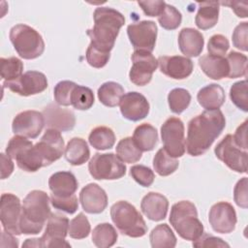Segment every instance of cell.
<instances>
[{
  "instance_id": "cell-1",
  "label": "cell",
  "mask_w": 248,
  "mask_h": 248,
  "mask_svg": "<svg viewBox=\"0 0 248 248\" xmlns=\"http://www.w3.org/2000/svg\"><path fill=\"white\" fill-rule=\"evenodd\" d=\"M226 126V119L220 109L204 110L188 123L185 148L191 156L204 154Z\"/></svg>"
},
{
  "instance_id": "cell-35",
  "label": "cell",
  "mask_w": 248,
  "mask_h": 248,
  "mask_svg": "<svg viewBox=\"0 0 248 248\" xmlns=\"http://www.w3.org/2000/svg\"><path fill=\"white\" fill-rule=\"evenodd\" d=\"M116 155L124 163H137L140 160L142 151L134 142L133 139L128 137L120 140L116 145Z\"/></svg>"
},
{
  "instance_id": "cell-45",
  "label": "cell",
  "mask_w": 248,
  "mask_h": 248,
  "mask_svg": "<svg viewBox=\"0 0 248 248\" xmlns=\"http://www.w3.org/2000/svg\"><path fill=\"white\" fill-rule=\"evenodd\" d=\"M132 178L142 187H149L154 182L155 174L153 170L143 165H135L130 169Z\"/></svg>"
},
{
  "instance_id": "cell-24",
  "label": "cell",
  "mask_w": 248,
  "mask_h": 248,
  "mask_svg": "<svg viewBox=\"0 0 248 248\" xmlns=\"http://www.w3.org/2000/svg\"><path fill=\"white\" fill-rule=\"evenodd\" d=\"M204 45L202 34L194 28H183L178 34V46L185 57L199 56Z\"/></svg>"
},
{
  "instance_id": "cell-17",
  "label": "cell",
  "mask_w": 248,
  "mask_h": 248,
  "mask_svg": "<svg viewBox=\"0 0 248 248\" xmlns=\"http://www.w3.org/2000/svg\"><path fill=\"white\" fill-rule=\"evenodd\" d=\"M208 221L214 232L230 233L235 229L237 218L235 210L231 203L219 202L211 206Z\"/></svg>"
},
{
  "instance_id": "cell-21",
  "label": "cell",
  "mask_w": 248,
  "mask_h": 248,
  "mask_svg": "<svg viewBox=\"0 0 248 248\" xmlns=\"http://www.w3.org/2000/svg\"><path fill=\"white\" fill-rule=\"evenodd\" d=\"M79 202L83 210L90 214L103 212L108 205L106 191L96 183H89L79 193Z\"/></svg>"
},
{
  "instance_id": "cell-41",
  "label": "cell",
  "mask_w": 248,
  "mask_h": 248,
  "mask_svg": "<svg viewBox=\"0 0 248 248\" xmlns=\"http://www.w3.org/2000/svg\"><path fill=\"white\" fill-rule=\"evenodd\" d=\"M91 227L87 217L83 213H78L69 223L68 234L75 239H82L89 235Z\"/></svg>"
},
{
  "instance_id": "cell-32",
  "label": "cell",
  "mask_w": 248,
  "mask_h": 248,
  "mask_svg": "<svg viewBox=\"0 0 248 248\" xmlns=\"http://www.w3.org/2000/svg\"><path fill=\"white\" fill-rule=\"evenodd\" d=\"M152 248H173L176 245V237L168 224L157 225L149 234Z\"/></svg>"
},
{
  "instance_id": "cell-12",
  "label": "cell",
  "mask_w": 248,
  "mask_h": 248,
  "mask_svg": "<svg viewBox=\"0 0 248 248\" xmlns=\"http://www.w3.org/2000/svg\"><path fill=\"white\" fill-rule=\"evenodd\" d=\"M157 25L152 20H141L128 25L127 34L130 43L138 50L152 52L157 39Z\"/></svg>"
},
{
  "instance_id": "cell-19",
  "label": "cell",
  "mask_w": 248,
  "mask_h": 248,
  "mask_svg": "<svg viewBox=\"0 0 248 248\" xmlns=\"http://www.w3.org/2000/svg\"><path fill=\"white\" fill-rule=\"evenodd\" d=\"M119 106L122 116L131 121H140L145 118L150 108L146 98L136 91L124 94Z\"/></svg>"
},
{
  "instance_id": "cell-52",
  "label": "cell",
  "mask_w": 248,
  "mask_h": 248,
  "mask_svg": "<svg viewBox=\"0 0 248 248\" xmlns=\"http://www.w3.org/2000/svg\"><path fill=\"white\" fill-rule=\"evenodd\" d=\"M138 5L141 8L143 13L148 16H159L165 6L166 2L162 0H153V1H138Z\"/></svg>"
},
{
  "instance_id": "cell-53",
  "label": "cell",
  "mask_w": 248,
  "mask_h": 248,
  "mask_svg": "<svg viewBox=\"0 0 248 248\" xmlns=\"http://www.w3.org/2000/svg\"><path fill=\"white\" fill-rule=\"evenodd\" d=\"M234 142L243 150L247 151V120H245L236 129L234 135L232 136Z\"/></svg>"
},
{
  "instance_id": "cell-2",
  "label": "cell",
  "mask_w": 248,
  "mask_h": 248,
  "mask_svg": "<svg viewBox=\"0 0 248 248\" xmlns=\"http://www.w3.org/2000/svg\"><path fill=\"white\" fill-rule=\"evenodd\" d=\"M93 18V27L86 31L91 41L89 45L109 53L114 46L120 28L125 23L124 16L112 8L99 7L94 11Z\"/></svg>"
},
{
  "instance_id": "cell-36",
  "label": "cell",
  "mask_w": 248,
  "mask_h": 248,
  "mask_svg": "<svg viewBox=\"0 0 248 248\" xmlns=\"http://www.w3.org/2000/svg\"><path fill=\"white\" fill-rule=\"evenodd\" d=\"M178 165L179 162L176 158L170 156L164 148H160L153 159L154 170L161 176H168L173 173L178 168Z\"/></svg>"
},
{
  "instance_id": "cell-14",
  "label": "cell",
  "mask_w": 248,
  "mask_h": 248,
  "mask_svg": "<svg viewBox=\"0 0 248 248\" xmlns=\"http://www.w3.org/2000/svg\"><path fill=\"white\" fill-rule=\"evenodd\" d=\"M4 87L20 96H31L42 93L47 88V79L45 74L39 71H28L16 79L4 81Z\"/></svg>"
},
{
  "instance_id": "cell-55",
  "label": "cell",
  "mask_w": 248,
  "mask_h": 248,
  "mask_svg": "<svg viewBox=\"0 0 248 248\" xmlns=\"http://www.w3.org/2000/svg\"><path fill=\"white\" fill-rule=\"evenodd\" d=\"M223 5L230 6L231 9L234 12V14L239 17H247V2H235V1H228L221 2Z\"/></svg>"
},
{
  "instance_id": "cell-50",
  "label": "cell",
  "mask_w": 248,
  "mask_h": 248,
  "mask_svg": "<svg viewBox=\"0 0 248 248\" xmlns=\"http://www.w3.org/2000/svg\"><path fill=\"white\" fill-rule=\"evenodd\" d=\"M193 246L198 248H210V247H230V245L225 242L222 238L208 234L202 233L198 239L193 241Z\"/></svg>"
},
{
  "instance_id": "cell-4",
  "label": "cell",
  "mask_w": 248,
  "mask_h": 248,
  "mask_svg": "<svg viewBox=\"0 0 248 248\" xmlns=\"http://www.w3.org/2000/svg\"><path fill=\"white\" fill-rule=\"evenodd\" d=\"M170 223L185 240L194 241L203 233V225L198 218L197 207L189 201H181L171 206Z\"/></svg>"
},
{
  "instance_id": "cell-7",
  "label": "cell",
  "mask_w": 248,
  "mask_h": 248,
  "mask_svg": "<svg viewBox=\"0 0 248 248\" xmlns=\"http://www.w3.org/2000/svg\"><path fill=\"white\" fill-rule=\"evenodd\" d=\"M6 154L16 160L19 169L27 172H35L45 167L44 161L35 145L22 136L16 135L9 140Z\"/></svg>"
},
{
  "instance_id": "cell-31",
  "label": "cell",
  "mask_w": 248,
  "mask_h": 248,
  "mask_svg": "<svg viewBox=\"0 0 248 248\" xmlns=\"http://www.w3.org/2000/svg\"><path fill=\"white\" fill-rule=\"evenodd\" d=\"M99 101L106 107L114 108L120 104L124 88L115 81H107L98 88Z\"/></svg>"
},
{
  "instance_id": "cell-5",
  "label": "cell",
  "mask_w": 248,
  "mask_h": 248,
  "mask_svg": "<svg viewBox=\"0 0 248 248\" xmlns=\"http://www.w3.org/2000/svg\"><path fill=\"white\" fill-rule=\"evenodd\" d=\"M110 217L118 231L130 237H141L147 232V226L137 208L126 201H119L110 207Z\"/></svg>"
},
{
  "instance_id": "cell-22",
  "label": "cell",
  "mask_w": 248,
  "mask_h": 248,
  "mask_svg": "<svg viewBox=\"0 0 248 248\" xmlns=\"http://www.w3.org/2000/svg\"><path fill=\"white\" fill-rule=\"evenodd\" d=\"M45 123L48 128L59 132L71 131L76 124V117L72 110L62 108L59 105L49 104L43 110Z\"/></svg>"
},
{
  "instance_id": "cell-43",
  "label": "cell",
  "mask_w": 248,
  "mask_h": 248,
  "mask_svg": "<svg viewBox=\"0 0 248 248\" xmlns=\"http://www.w3.org/2000/svg\"><path fill=\"white\" fill-rule=\"evenodd\" d=\"M230 98L232 102L239 109L248 111V93H247V80H240L234 82L230 89Z\"/></svg>"
},
{
  "instance_id": "cell-13",
  "label": "cell",
  "mask_w": 248,
  "mask_h": 248,
  "mask_svg": "<svg viewBox=\"0 0 248 248\" xmlns=\"http://www.w3.org/2000/svg\"><path fill=\"white\" fill-rule=\"evenodd\" d=\"M69 219L60 213H51L47 219L46 231L40 237L42 247H71L65 240L68 234Z\"/></svg>"
},
{
  "instance_id": "cell-34",
  "label": "cell",
  "mask_w": 248,
  "mask_h": 248,
  "mask_svg": "<svg viewBox=\"0 0 248 248\" xmlns=\"http://www.w3.org/2000/svg\"><path fill=\"white\" fill-rule=\"evenodd\" d=\"M91 146L98 150H106L111 148L115 143V135L113 131L106 126L94 128L88 137Z\"/></svg>"
},
{
  "instance_id": "cell-8",
  "label": "cell",
  "mask_w": 248,
  "mask_h": 248,
  "mask_svg": "<svg viewBox=\"0 0 248 248\" xmlns=\"http://www.w3.org/2000/svg\"><path fill=\"white\" fill-rule=\"evenodd\" d=\"M91 176L98 180H113L126 173V166L113 153H96L88 164Z\"/></svg>"
},
{
  "instance_id": "cell-16",
  "label": "cell",
  "mask_w": 248,
  "mask_h": 248,
  "mask_svg": "<svg viewBox=\"0 0 248 248\" xmlns=\"http://www.w3.org/2000/svg\"><path fill=\"white\" fill-rule=\"evenodd\" d=\"M43 112L37 110H25L16 115L12 123V130L15 135L28 139H36L45 126Z\"/></svg>"
},
{
  "instance_id": "cell-49",
  "label": "cell",
  "mask_w": 248,
  "mask_h": 248,
  "mask_svg": "<svg viewBox=\"0 0 248 248\" xmlns=\"http://www.w3.org/2000/svg\"><path fill=\"white\" fill-rule=\"evenodd\" d=\"M247 37H248V22L244 21L239 23L232 32V38L233 46L242 51H247L248 49Z\"/></svg>"
},
{
  "instance_id": "cell-46",
  "label": "cell",
  "mask_w": 248,
  "mask_h": 248,
  "mask_svg": "<svg viewBox=\"0 0 248 248\" xmlns=\"http://www.w3.org/2000/svg\"><path fill=\"white\" fill-rule=\"evenodd\" d=\"M50 203L52 206L58 210L64 211L68 214L75 213L78 208V202L77 196L74 194L67 198H59L56 196H53L51 194L50 196Z\"/></svg>"
},
{
  "instance_id": "cell-28",
  "label": "cell",
  "mask_w": 248,
  "mask_h": 248,
  "mask_svg": "<svg viewBox=\"0 0 248 248\" xmlns=\"http://www.w3.org/2000/svg\"><path fill=\"white\" fill-rule=\"evenodd\" d=\"M64 156L72 166L83 165L90 157L87 142L81 138H73L67 143Z\"/></svg>"
},
{
  "instance_id": "cell-48",
  "label": "cell",
  "mask_w": 248,
  "mask_h": 248,
  "mask_svg": "<svg viewBox=\"0 0 248 248\" xmlns=\"http://www.w3.org/2000/svg\"><path fill=\"white\" fill-rule=\"evenodd\" d=\"M85 56H86V60L88 62V64L90 66H92L93 68L100 69L107 65V63L109 60L110 53L103 52L89 45L86 49Z\"/></svg>"
},
{
  "instance_id": "cell-40",
  "label": "cell",
  "mask_w": 248,
  "mask_h": 248,
  "mask_svg": "<svg viewBox=\"0 0 248 248\" xmlns=\"http://www.w3.org/2000/svg\"><path fill=\"white\" fill-rule=\"evenodd\" d=\"M229 63V76L230 78H236L246 76L247 72V56L237 51H231L227 56Z\"/></svg>"
},
{
  "instance_id": "cell-20",
  "label": "cell",
  "mask_w": 248,
  "mask_h": 248,
  "mask_svg": "<svg viewBox=\"0 0 248 248\" xmlns=\"http://www.w3.org/2000/svg\"><path fill=\"white\" fill-rule=\"evenodd\" d=\"M157 60L160 71L167 77L174 79L188 78L194 69L192 60L181 55L160 56Z\"/></svg>"
},
{
  "instance_id": "cell-37",
  "label": "cell",
  "mask_w": 248,
  "mask_h": 248,
  "mask_svg": "<svg viewBox=\"0 0 248 248\" xmlns=\"http://www.w3.org/2000/svg\"><path fill=\"white\" fill-rule=\"evenodd\" d=\"M94 104L93 91L86 86L76 85L71 95V105L79 110L89 109Z\"/></svg>"
},
{
  "instance_id": "cell-25",
  "label": "cell",
  "mask_w": 248,
  "mask_h": 248,
  "mask_svg": "<svg viewBox=\"0 0 248 248\" xmlns=\"http://www.w3.org/2000/svg\"><path fill=\"white\" fill-rule=\"evenodd\" d=\"M48 187L53 196L67 198L76 193L78 182L71 171H57L48 179Z\"/></svg>"
},
{
  "instance_id": "cell-47",
  "label": "cell",
  "mask_w": 248,
  "mask_h": 248,
  "mask_svg": "<svg viewBox=\"0 0 248 248\" xmlns=\"http://www.w3.org/2000/svg\"><path fill=\"white\" fill-rule=\"evenodd\" d=\"M229 48H230L229 40L221 34H215L211 36L207 44V50L210 55L224 57V55L226 54Z\"/></svg>"
},
{
  "instance_id": "cell-6",
  "label": "cell",
  "mask_w": 248,
  "mask_h": 248,
  "mask_svg": "<svg viewBox=\"0 0 248 248\" xmlns=\"http://www.w3.org/2000/svg\"><path fill=\"white\" fill-rule=\"evenodd\" d=\"M10 40L17 54L23 59H35L45 50V42L41 34L26 24H16L10 30Z\"/></svg>"
},
{
  "instance_id": "cell-10",
  "label": "cell",
  "mask_w": 248,
  "mask_h": 248,
  "mask_svg": "<svg viewBox=\"0 0 248 248\" xmlns=\"http://www.w3.org/2000/svg\"><path fill=\"white\" fill-rule=\"evenodd\" d=\"M161 137L164 144V149L167 153L178 158L185 153V138L184 124L178 117L168 118L161 127Z\"/></svg>"
},
{
  "instance_id": "cell-44",
  "label": "cell",
  "mask_w": 248,
  "mask_h": 248,
  "mask_svg": "<svg viewBox=\"0 0 248 248\" xmlns=\"http://www.w3.org/2000/svg\"><path fill=\"white\" fill-rule=\"evenodd\" d=\"M77 83L71 80L59 81L53 90L54 100L59 106L68 107L71 105V95Z\"/></svg>"
},
{
  "instance_id": "cell-27",
  "label": "cell",
  "mask_w": 248,
  "mask_h": 248,
  "mask_svg": "<svg viewBox=\"0 0 248 248\" xmlns=\"http://www.w3.org/2000/svg\"><path fill=\"white\" fill-rule=\"evenodd\" d=\"M199 65L202 71L212 79H222L229 76V63L223 56L202 55L199 59Z\"/></svg>"
},
{
  "instance_id": "cell-18",
  "label": "cell",
  "mask_w": 248,
  "mask_h": 248,
  "mask_svg": "<svg viewBox=\"0 0 248 248\" xmlns=\"http://www.w3.org/2000/svg\"><path fill=\"white\" fill-rule=\"evenodd\" d=\"M41 155L45 167L60 159L64 152V140L58 130L48 128L46 130L41 140L35 144Z\"/></svg>"
},
{
  "instance_id": "cell-11",
  "label": "cell",
  "mask_w": 248,
  "mask_h": 248,
  "mask_svg": "<svg viewBox=\"0 0 248 248\" xmlns=\"http://www.w3.org/2000/svg\"><path fill=\"white\" fill-rule=\"evenodd\" d=\"M131 59L133 65L129 73L130 80L138 86H144L149 83L158 67V60L151 52L138 49H135Z\"/></svg>"
},
{
  "instance_id": "cell-3",
  "label": "cell",
  "mask_w": 248,
  "mask_h": 248,
  "mask_svg": "<svg viewBox=\"0 0 248 248\" xmlns=\"http://www.w3.org/2000/svg\"><path fill=\"white\" fill-rule=\"evenodd\" d=\"M50 198L41 190L29 192L23 200L19 230L24 234H37L41 232L46 221L49 218Z\"/></svg>"
},
{
  "instance_id": "cell-54",
  "label": "cell",
  "mask_w": 248,
  "mask_h": 248,
  "mask_svg": "<svg viewBox=\"0 0 248 248\" xmlns=\"http://www.w3.org/2000/svg\"><path fill=\"white\" fill-rule=\"evenodd\" d=\"M14 170V163L12 158L7 154L1 153V178L5 179L10 176Z\"/></svg>"
},
{
  "instance_id": "cell-15",
  "label": "cell",
  "mask_w": 248,
  "mask_h": 248,
  "mask_svg": "<svg viewBox=\"0 0 248 248\" xmlns=\"http://www.w3.org/2000/svg\"><path fill=\"white\" fill-rule=\"evenodd\" d=\"M21 204L19 199L11 193L1 196L0 220L4 231L14 235L21 234L19 230V219L21 215Z\"/></svg>"
},
{
  "instance_id": "cell-9",
  "label": "cell",
  "mask_w": 248,
  "mask_h": 248,
  "mask_svg": "<svg viewBox=\"0 0 248 248\" xmlns=\"http://www.w3.org/2000/svg\"><path fill=\"white\" fill-rule=\"evenodd\" d=\"M214 153L231 170L240 173L247 172V151L234 142L232 135H227L215 146Z\"/></svg>"
},
{
  "instance_id": "cell-38",
  "label": "cell",
  "mask_w": 248,
  "mask_h": 248,
  "mask_svg": "<svg viewBox=\"0 0 248 248\" xmlns=\"http://www.w3.org/2000/svg\"><path fill=\"white\" fill-rule=\"evenodd\" d=\"M191 94L184 88H173L169 92L168 103L173 113L180 114L190 105Z\"/></svg>"
},
{
  "instance_id": "cell-51",
  "label": "cell",
  "mask_w": 248,
  "mask_h": 248,
  "mask_svg": "<svg viewBox=\"0 0 248 248\" xmlns=\"http://www.w3.org/2000/svg\"><path fill=\"white\" fill-rule=\"evenodd\" d=\"M247 185V177H243L237 181L233 189V200L235 203L241 208H247L248 206Z\"/></svg>"
},
{
  "instance_id": "cell-42",
  "label": "cell",
  "mask_w": 248,
  "mask_h": 248,
  "mask_svg": "<svg viewBox=\"0 0 248 248\" xmlns=\"http://www.w3.org/2000/svg\"><path fill=\"white\" fill-rule=\"evenodd\" d=\"M182 20L181 13L174 7L166 3V6L162 14L158 16L160 25L167 30H174L180 24Z\"/></svg>"
},
{
  "instance_id": "cell-29",
  "label": "cell",
  "mask_w": 248,
  "mask_h": 248,
  "mask_svg": "<svg viewBox=\"0 0 248 248\" xmlns=\"http://www.w3.org/2000/svg\"><path fill=\"white\" fill-rule=\"evenodd\" d=\"M199 10L195 17L198 28L207 30L215 26L219 16V2H199Z\"/></svg>"
},
{
  "instance_id": "cell-26",
  "label": "cell",
  "mask_w": 248,
  "mask_h": 248,
  "mask_svg": "<svg viewBox=\"0 0 248 248\" xmlns=\"http://www.w3.org/2000/svg\"><path fill=\"white\" fill-rule=\"evenodd\" d=\"M225 91L217 83L208 84L198 92L197 100L205 110L219 109L225 103Z\"/></svg>"
},
{
  "instance_id": "cell-30",
  "label": "cell",
  "mask_w": 248,
  "mask_h": 248,
  "mask_svg": "<svg viewBox=\"0 0 248 248\" xmlns=\"http://www.w3.org/2000/svg\"><path fill=\"white\" fill-rule=\"evenodd\" d=\"M132 139L140 151H151L158 142V133L155 127L143 123L135 129Z\"/></svg>"
},
{
  "instance_id": "cell-33",
  "label": "cell",
  "mask_w": 248,
  "mask_h": 248,
  "mask_svg": "<svg viewBox=\"0 0 248 248\" xmlns=\"http://www.w3.org/2000/svg\"><path fill=\"white\" fill-rule=\"evenodd\" d=\"M118 234L116 230L109 223L97 225L92 232V242L99 248H108L115 244Z\"/></svg>"
},
{
  "instance_id": "cell-39",
  "label": "cell",
  "mask_w": 248,
  "mask_h": 248,
  "mask_svg": "<svg viewBox=\"0 0 248 248\" xmlns=\"http://www.w3.org/2000/svg\"><path fill=\"white\" fill-rule=\"evenodd\" d=\"M0 73L3 79L6 81H11L16 79L22 75L23 63L17 57H9V58H0Z\"/></svg>"
},
{
  "instance_id": "cell-23",
  "label": "cell",
  "mask_w": 248,
  "mask_h": 248,
  "mask_svg": "<svg viewBox=\"0 0 248 248\" xmlns=\"http://www.w3.org/2000/svg\"><path fill=\"white\" fill-rule=\"evenodd\" d=\"M140 209L149 220L161 221L167 216L169 201L160 193L149 192L142 198Z\"/></svg>"
}]
</instances>
